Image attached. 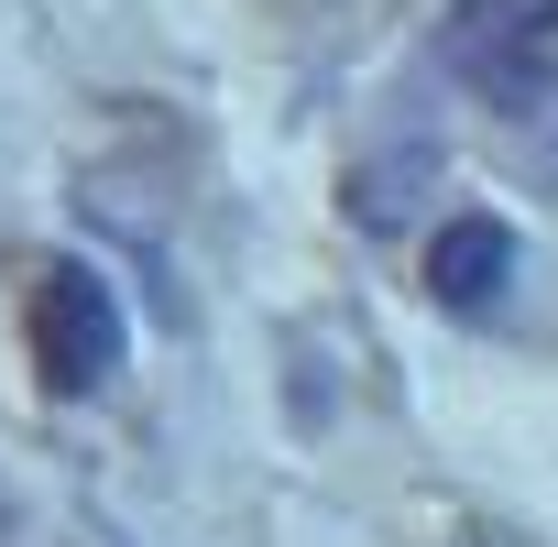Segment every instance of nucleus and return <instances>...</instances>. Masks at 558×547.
I'll return each instance as SVG.
<instances>
[{"label": "nucleus", "instance_id": "f257e3e1", "mask_svg": "<svg viewBox=\"0 0 558 547\" xmlns=\"http://www.w3.org/2000/svg\"><path fill=\"white\" fill-rule=\"evenodd\" d=\"M23 329H34V373H45V394L56 405H88V394H110L121 384V362H132V318H121V285L99 263H45L34 274V307H23Z\"/></svg>", "mask_w": 558, "mask_h": 547}, {"label": "nucleus", "instance_id": "f03ea898", "mask_svg": "<svg viewBox=\"0 0 558 547\" xmlns=\"http://www.w3.org/2000/svg\"><path fill=\"white\" fill-rule=\"evenodd\" d=\"M547 56H558V0H449L438 12V66L493 110H536Z\"/></svg>", "mask_w": 558, "mask_h": 547}, {"label": "nucleus", "instance_id": "7ed1b4c3", "mask_svg": "<svg viewBox=\"0 0 558 547\" xmlns=\"http://www.w3.org/2000/svg\"><path fill=\"white\" fill-rule=\"evenodd\" d=\"M504 285H514V230H504L493 208H460V219L427 230V296H438L449 318H493Z\"/></svg>", "mask_w": 558, "mask_h": 547}, {"label": "nucleus", "instance_id": "20e7f679", "mask_svg": "<svg viewBox=\"0 0 558 547\" xmlns=\"http://www.w3.org/2000/svg\"><path fill=\"white\" fill-rule=\"evenodd\" d=\"M427 175H438V132H427V143H416V132H395V154L351 175V219H362L373 241H395V230H405V197H416Z\"/></svg>", "mask_w": 558, "mask_h": 547}, {"label": "nucleus", "instance_id": "39448f33", "mask_svg": "<svg viewBox=\"0 0 558 547\" xmlns=\"http://www.w3.org/2000/svg\"><path fill=\"white\" fill-rule=\"evenodd\" d=\"M547 175H558V154H547Z\"/></svg>", "mask_w": 558, "mask_h": 547}]
</instances>
